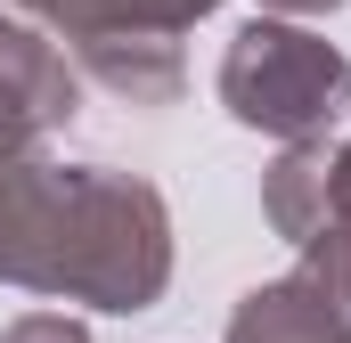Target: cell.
<instances>
[{
	"label": "cell",
	"instance_id": "6da1fadb",
	"mask_svg": "<svg viewBox=\"0 0 351 343\" xmlns=\"http://www.w3.org/2000/svg\"><path fill=\"white\" fill-rule=\"evenodd\" d=\"M0 286L90 311H147L172 286V213L147 180L106 164H0Z\"/></svg>",
	"mask_w": 351,
	"mask_h": 343
},
{
	"label": "cell",
	"instance_id": "3957f363",
	"mask_svg": "<svg viewBox=\"0 0 351 343\" xmlns=\"http://www.w3.org/2000/svg\"><path fill=\"white\" fill-rule=\"evenodd\" d=\"M74 106H82V74L66 66V49L41 25L0 16V164L33 156L49 131H66Z\"/></svg>",
	"mask_w": 351,
	"mask_h": 343
},
{
	"label": "cell",
	"instance_id": "277c9868",
	"mask_svg": "<svg viewBox=\"0 0 351 343\" xmlns=\"http://www.w3.org/2000/svg\"><path fill=\"white\" fill-rule=\"evenodd\" d=\"M229 343H351V327L335 311V294L311 270H294V278H269V286H254L237 303Z\"/></svg>",
	"mask_w": 351,
	"mask_h": 343
},
{
	"label": "cell",
	"instance_id": "8992f818",
	"mask_svg": "<svg viewBox=\"0 0 351 343\" xmlns=\"http://www.w3.org/2000/svg\"><path fill=\"white\" fill-rule=\"evenodd\" d=\"M302 270L335 294V311H343V327H351V221H335V229H319L311 246H302Z\"/></svg>",
	"mask_w": 351,
	"mask_h": 343
},
{
	"label": "cell",
	"instance_id": "ba28073f",
	"mask_svg": "<svg viewBox=\"0 0 351 343\" xmlns=\"http://www.w3.org/2000/svg\"><path fill=\"white\" fill-rule=\"evenodd\" d=\"M335 221H351V139L327 147V229Z\"/></svg>",
	"mask_w": 351,
	"mask_h": 343
},
{
	"label": "cell",
	"instance_id": "7a4b0ae2",
	"mask_svg": "<svg viewBox=\"0 0 351 343\" xmlns=\"http://www.w3.org/2000/svg\"><path fill=\"white\" fill-rule=\"evenodd\" d=\"M221 106L269 139H327L351 115V58L262 8L221 49Z\"/></svg>",
	"mask_w": 351,
	"mask_h": 343
},
{
	"label": "cell",
	"instance_id": "9c48e42d",
	"mask_svg": "<svg viewBox=\"0 0 351 343\" xmlns=\"http://www.w3.org/2000/svg\"><path fill=\"white\" fill-rule=\"evenodd\" d=\"M269 16H327V8H343V0H262Z\"/></svg>",
	"mask_w": 351,
	"mask_h": 343
},
{
	"label": "cell",
	"instance_id": "5b68a950",
	"mask_svg": "<svg viewBox=\"0 0 351 343\" xmlns=\"http://www.w3.org/2000/svg\"><path fill=\"white\" fill-rule=\"evenodd\" d=\"M262 204H269V229H278L286 246H311V237L327 229V139H286Z\"/></svg>",
	"mask_w": 351,
	"mask_h": 343
},
{
	"label": "cell",
	"instance_id": "52a82bcc",
	"mask_svg": "<svg viewBox=\"0 0 351 343\" xmlns=\"http://www.w3.org/2000/svg\"><path fill=\"white\" fill-rule=\"evenodd\" d=\"M0 343H90L82 319H66V311H25V319H8Z\"/></svg>",
	"mask_w": 351,
	"mask_h": 343
}]
</instances>
